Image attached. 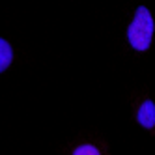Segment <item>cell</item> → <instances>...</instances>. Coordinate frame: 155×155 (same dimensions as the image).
Listing matches in <instances>:
<instances>
[{"label": "cell", "mask_w": 155, "mask_h": 155, "mask_svg": "<svg viewBox=\"0 0 155 155\" xmlns=\"http://www.w3.org/2000/svg\"><path fill=\"white\" fill-rule=\"evenodd\" d=\"M151 36H153V19L148 12V8L140 6L137 9V15L133 19V23L127 28L129 43L137 51H146L151 45Z\"/></svg>", "instance_id": "6da1fadb"}, {"label": "cell", "mask_w": 155, "mask_h": 155, "mask_svg": "<svg viewBox=\"0 0 155 155\" xmlns=\"http://www.w3.org/2000/svg\"><path fill=\"white\" fill-rule=\"evenodd\" d=\"M137 120H138V124L142 127H146V129H151L155 125V105L153 101H144L138 108V114H137Z\"/></svg>", "instance_id": "7a4b0ae2"}, {"label": "cell", "mask_w": 155, "mask_h": 155, "mask_svg": "<svg viewBox=\"0 0 155 155\" xmlns=\"http://www.w3.org/2000/svg\"><path fill=\"white\" fill-rule=\"evenodd\" d=\"M12 60H13V49H12V45H9L6 39L0 38V73L9 68Z\"/></svg>", "instance_id": "3957f363"}, {"label": "cell", "mask_w": 155, "mask_h": 155, "mask_svg": "<svg viewBox=\"0 0 155 155\" xmlns=\"http://www.w3.org/2000/svg\"><path fill=\"white\" fill-rule=\"evenodd\" d=\"M73 155H101V153H99V150L95 146H92V144H82V146H79L73 151Z\"/></svg>", "instance_id": "277c9868"}]
</instances>
